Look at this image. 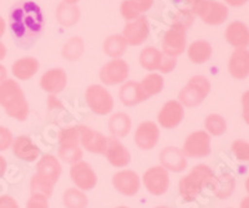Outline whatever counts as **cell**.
Returning a JSON list of instances; mask_svg holds the SVG:
<instances>
[{"instance_id": "47", "label": "cell", "mask_w": 249, "mask_h": 208, "mask_svg": "<svg viewBox=\"0 0 249 208\" xmlns=\"http://www.w3.org/2000/svg\"><path fill=\"white\" fill-rule=\"evenodd\" d=\"M133 1L139 5V8L141 9L142 13H146L147 10H150V9L152 8L155 0H133Z\"/></svg>"}, {"instance_id": "41", "label": "cell", "mask_w": 249, "mask_h": 208, "mask_svg": "<svg viewBox=\"0 0 249 208\" xmlns=\"http://www.w3.org/2000/svg\"><path fill=\"white\" fill-rule=\"evenodd\" d=\"M231 148H232L233 155L235 156L238 161H246V162H249V142L244 140H235L233 141L232 145H231Z\"/></svg>"}, {"instance_id": "28", "label": "cell", "mask_w": 249, "mask_h": 208, "mask_svg": "<svg viewBox=\"0 0 249 208\" xmlns=\"http://www.w3.org/2000/svg\"><path fill=\"white\" fill-rule=\"evenodd\" d=\"M55 17L62 28H72L81 19V12L76 4L60 3L55 10Z\"/></svg>"}, {"instance_id": "40", "label": "cell", "mask_w": 249, "mask_h": 208, "mask_svg": "<svg viewBox=\"0 0 249 208\" xmlns=\"http://www.w3.org/2000/svg\"><path fill=\"white\" fill-rule=\"evenodd\" d=\"M120 13H121L124 20L127 21L135 20V19H137V17L143 14L141 12V9L139 8V5L133 0H124L121 5H120Z\"/></svg>"}, {"instance_id": "10", "label": "cell", "mask_w": 249, "mask_h": 208, "mask_svg": "<svg viewBox=\"0 0 249 208\" xmlns=\"http://www.w3.org/2000/svg\"><path fill=\"white\" fill-rule=\"evenodd\" d=\"M69 174H70L71 182L74 183L75 187L84 192L93 190L96 187L97 180H99L92 166L85 161H80V162L71 165Z\"/></svg>"}, {"instance_id": "6", "label": "cell", "mask_w": 249, "mask_h": 208, "mask_svg": "<svg viewBox=\"0 0 249 208\" xmlns=\"http://www.w3.org/2000/svg\"><path fill=\"white\" fill-rule=\"evenodd\" d=\"M146 191L152 196H163L170 190V172L161 165L151 166L147 168L141 178Z\"/></svg>"}, {"instance_id": "52", "label": "cell", "mask_w": 249, "mask_h": 208, "mask_svg": "<svg viewBox=\"0 0 249 208\" xmlns=\"http://www.w3.org/2000/svg\"><path fill=\"white\" fill-rule=\"evenodd\" d=\"M6 56V48L5 45H4L3 43H1V40H0V61L4 60Z\"/></svg>"}, {"instance_id": "23", "label": "cell", "mask_w": 249, "mask_h": 208, "mask_svg": "<svg viewBox=\"0 0 249 208\" xmlns=\"http://www.w3.org/2000/svg\"><path fill=\"white\" fill-rule=\"evenodd\" d=\"M119 99L122 105L126 107H135L147 101L140 83L136 81H124L119 88Z\"/></svg>"}, {"instance_id": "19", "label": "cell", "mask_w": 249, "mask_h": 208, "mask_svg": "<svg viewBox=\"0 0 249 208\" xmlns=\"http://www.w3.org/2000/svg\"><path fill=\"white\" fill-rule=\"evenodd\" d=\"M12 148L14 156L24 162H35L41 156V150L39 146L34 142L30 136H25V135L15 137L12 143Z\"/></svg>"}, {"instance_id": "5", "label": "cell", "mask_w": 249, "mask_h": 208, "mask_svg": "<svg viewBox=\"0 0 249 208\" xmlns=\"http://www.w3.org/2000/svg\"><path fill=\"white\" fill-rule=\"evenodd\" d=\"M85 101L90 111L99 116L111 114L115 107V100L111 92L105 86L99 84H92L86 88Z\"/></svg>"}, {"instance_id": "39", "label": "cell", "mask_w": 249, "mask_h": 208, "mask_svg": "<svg viewBox=\"0 0 249 208\" xmlns=\"http://www.w3.org/2000/svg\"><path fill=\"white\" fill-rule=\"evenodd\" d=\"M84 157V150L82 147H59V160L68 165L82 161Z\"/></svg>"}, {"instance_id": "17", "label": "cell", "mask_w": 249, "mask_h": 208, "mask_svg": "<svg viewBox=\"0 0 249 208\" xmlns=\"http://www.w3.org/2000/svg\"><path fill=\"white\" fill-rule=\"evenodd\" d=\"M80 143L84 151L93 155L105 154L107 137L85 125H80Z\"/></svg>"}, {"instance_id": "30", "label": "cell", "mask_w": 249, "mask_h": 208, "mask_svg": "<svg viewBox=\"0 0 249 208\" xmlns=\"http://www.w3.org/2000/svg\"><path fill=\"white\" fill-rule=\"evenodd\" d=\"M102 50L111 59H121L127 50V43L121 34L110 35L102 44Z\"/></svg>"}, {"instance_id": "4", "label": "cell", "mask_w": 249, "mask_h": 208, "mask_svg": "<svg viewBox=\"0 0 249 208\" xmlns=\"http://www.w3.org/2000/svg\"><path fill=\"white\" fill-rule=\"evenodd\" d=\"M211 81L204 75H195L187 81L178 94V101L187 108L201 105L211 92Z\"/></svg>"}, {"instance_id": "8", "label": "cell", "mask_w": 249, "mask_h": 208, "mask_svg": "<svg viewBox=\"0 0 249 208\" xmlns=\"http://www.w3.org/2000/svg\"><path fill=\"white\" fill-rule=\"evenodd\" d=\"M207 25H222L228 19L230 10L226 4L217 0H203L192 10Z\"/></svg>"}, {"instance_id": "12", "label": "cell", "mask_w": 249, "mask_h": 208, "mask_svg": "<svg viewBox=\"0 0 249 208\" xmlns=\"http://www.w3.org/2000/svg\"><path fill=\"white\" fill-rule=\"evenodd\" d=\"M113 188L124 197L136 196L141 190V177L132 170H120L111 178Z\"/></svg>"}, {"instance_id": "50", "label": "cell", "mask_w": 249, "mask_h": 208, "mask_svg": "<svg viewBox=\"0 0 249 208\" xmlns=\"http://www.w3.org/2000/svg\"><path fill=\"white\" fill-rule=\"evenodd\" d=\"M6 168H8V162H6L5 158L0 155V178L5 174Z\"/></svg>"}, {"instance_id": "25", "label": "cell", "mask_w": 249, "mask_h": 208, "mask_svg": "<svg viewBox=\"0 0 249 208\" xmlns=\"http://www.w3.org/2000/svg\"><path fill=\"white\" fill-rule=\"evenodd\" d=\"M237 181L235 177L231 173H221L219 176H215L211 185V191L213 196L218 200H228L235 191Z\"/></svg>"}, {"instance_id": "49", "label": "cell", "mask_w": 249, "mask_h": 208, "mask_svg": "<svg viewBox=\"0 0 249 208\" xmlns=\"http://www.w3.org/2000/svg\"><path fill=\"white\" fill-rule=\"evenodd\" d=\"M228 5L234 6V8H239V6H243L244 4H247L249 0H224Z\"/></svg>"}, {"instance_id": "1", "label": "cell", "mask_w": 249, "mask_h": 208, "mask_svg": "<svg viewBox=\"0 0 249 208\" xmlns=\"http://www.w3.org/2000/svg\"><path fill=\"white\" fill-rule=\"evenodd\" d=\"M45 25L43 10L35 1L20 0L9 13V28L19 46H29L36 41Z\"/></svg>"}, {"instance_id": "34", "label": "cell", "mask_w": 249, "mask_h": 208, "mask_svg": "<svg viewBox=\"0 0 249 208\" xmlns=\"http://www.w3.org/2000/svg\"><path fill=\"white\" fill-rule=\"evenodd\" d=\"M140 86H141L142 91H143L146 99H151L155 95H159L162 92L164 87V79L162 77L161 74H148L140 81Z\"/></svg>"}, {"instance_id": "18", "label": "cell", "mask_w": 249, "mask_h": 208, "mask_svg": "<svg viewBox=\"0 0 249 208\" xmlns=\"http://www.w3.org/2000/svg\"><path fill=\"white\" fill-rule=\"evenodd\" d=\"M104 155L107 162L115 168L127 167L131 162V152L116 137H107V146Z\"/></svg>"}, {"instance_id": "55", "label": "cell", "mask_w": 249, "mask_h": 208, "mask_svg": "<svg viewBox=\"0 0 249 208\" xmlns=\"http://www.w3.org/2000/svg\"><path fill=\"white\" fill-rule=\"evenodd\" d=\"M80 0H62V3L65 4H77Z\"/></svg>"}, {"instance_id": "29", "label": "cell", "mask_w": 249, "mask_h": 208, "mask_svg": "<svg viewBox=\"0 0 249 208\" xmlns=\"http://www.w3.org/2000/svg\"><path fill=\"white\" fill-rule=\"evenodd\" d=\"M213 48L207 40H196L187 48V55L191 63L202 65L211 60Z\"/></svg>"}, {"instance_id": "37", "label": "cell", "mask_w": 249, "mask_h": 208, "mask_svg": "<svg viewBox=\"0 0 249 208\" xmlns=\"http://www.w3.org/2000/svg\"><path fill=\"white\" fill-rule=\"evenodd\" d=\"M54 187L53 183L46 181L45 178L40 177L39 174L34 173L30 180V194H41L48 198H50L54 193Z\"/></svg>"}, {"instance_id": "3", "label": "cell", "mask_w": 249, "mask_h": 208, "mask_svg": "<svg viewBox=\"0 0 249 208\" xmlns=\"http://www.w3.org/2000/svg\"><path fill=\"white\" fill-rule=\"evenodd\" d=\"M0 106L8 116L18 121H25L29 116V104L19 84L6 79L0 84Z\"/></svg>"}, {"instance_id": "7", "label": "cell", "mask_w": 249, "mask_h": 208, "mask_svg": "<svg viewBox=\"0 0 249 208\" xmlns=\"http://www.w3.org/2000/svg\"><path fill=\"white\" fill-rule=\"evenodd\" d=\"M182 151L187 158H204L212 152V136L204 130L191 132L184 140Z\"/></svg>"}, {"instance_id": "38", "label": "cell", "mask_w": 249, "mask_h": 208, "mask_svg": "<svg viewBox=\"0 0 249 208\" xmlns=\"http://www.w3.org/2000/svg\"><path fill=\"white\" fill-rule=\"evenodd\" d=\"M195 19L196 15L192 12V9H179L178 12H176V14L173 15L172 24L171 25L181 28L187 32L193 25Z\"/></svg>"}, {"instance_id": "27", "label": "cell", "mask_w": 249, "mask_h": 208, "mask_svg": "<svg viewBox=\"0 0 249 208\" xmlns=\"http://www.w3.org/2000/svg\"><path fill=\"white\" fill-rule=\"evenodd\" d=\"M40 69V64L37 59L33 56L21 57L19 60L15 61L12 65V72L15 79L21 81L30 80L37 74Z\"/></svg>"}, {"instance_id": "2", "label": "cell", "mask_w": 249, "mask_h": 208, "mask_svg": "<svg viewBox=\"0 0 249 208\" xmlns=\"http://www.w3.org/2000/svg\"><path fill=\"white\" fill-rule=\"evenodd\" d=\"M215 173L208 165L199 163L178 181V193L184 202H193L198 198L204 188H210Z\"/></svg>"}, {"instance_id": "33", "label": "cell", "mask_w": 249, "mask_h": 208, "mask_svg": "<svg viewBox=\"0 0 249 208\" xmlns=\"http://www.w3.org/2000/svg\"><path fill=\"white\" fill-rule=\"evenodd\" d=\"M62 206L65 208H88L89 198L86 193L76 187H69L61 197Z\"/></svg>"}, {"instance_id": "43", "label": "cell", "mask_w": 249, "mask_h": 208, "mask_svg": "<svg viewBox=\"0 0 249 208\" xmlns=\"http://www.w3.org/2000/svg\"><path fill=\"white\" fill-rule=\"evenodd\" d=\"M49 198L41 194H30L26 202V208H49Z\"/></svg>"}, {"instance_id": "53", "label": "cell", "mask_w": 249, "mask_h": 208, "mask_svg": "<svg viewBox=\"0 0 249 208\" xmlns=\"http://www.w3.org/2000/svg\"><path fill=\"white\" fill-rule=\"evenodd\" d=\"M186 1H187V3H188V5L191 6V9H192V10H193V9H195L196 6L198 5V4L201 3V1H203V0H186Z\"/></svg>"}, {"instance_id": "35", "label": "cell", "mask_w": 249, "mask_h": 208, "mask_svg": "<svg viewBox=\"0 0 249 208\" xmlns=\"http://www.w3.org/2000/svg\"><path fill=\"white\" fill-rule=\"evenodd\" d=\"M59 147H81L80 143V125L65 126L57 135Z\"/></svg>"}, {"instance_id": "9", "label": "cell", "mask_w": 249, "mask_h": 208, "mask_svg": "<svg viewBox=\"0 0 249 208\" xmlns=\"http://www.w3.org/2000/svg\"><path fill=\"white\" fill-rule=\"evenodd\" d=\"M130 75V66L124 59H111L100 69L99 77L105 86L122 85L127 81Z\"/></svg>"}, {"instance_id": "42", "label": "cell", "mask_w": 249, "mask_h": 208, "mask_svg": "<svg viewBox=\"0 0 249 208\" xmlns=\"http://www.w3.org/2000/svg\"><path fill=\"white\" fill-rule=\"evenodd\" d=\"M14 141L12 131L8 127L0 126V152L6 151L9 147H12V143Z\"/></svg>"}, {"instance_id": "32", "label": "cell", "mask_w": 249, "mask_h": 208, "mask_svg": "<svg viewBox=\"0 0 249 208\" xmlns=\"http://www.w3.org/2000/svg\"><path fill=\"white\" fill-rule=\"evenodd\" d=\"M162 57H163V52H160L159 49L147 46V48L142 49L140 52V65L147 71H157L161 65Z\"/></svg>"}, {"instance_id": "56", "label": "cell", "mask_w": 249, "mask_h": 208, "mask_svg": "<svg viewBox=\"0 0 249 208\" xmlns=\"http://www.w3.org/2000/svg\"><path fill=\"white\" fill-rule=\"evenodd\" d=\"M246 191L247 193L249 194V176L247 177V180H246Z\"/></svg>"}, {"instance_id": "13", "label": "cell", "mask_w": 249, "mask_h": 208, "mask_svg": "<svg viewBox=\"0 0 249 208\" xmlns=\"http://www.w3.org/2000/svg\"><path fill=\"white\" fill-rule=\"evenodd\" d=\"M184 120V106L178 100H168L164 103L157 114V125L164 130L178 127Z\"/></svg>"}, {"instance_id": "46", "label": "cell", "mask_w": 249, "mask_h": 208, "mask_svg": "<svg viewBox=\"0 0 249 208\" xmlns=\"http://www.w3.org/2000/svg\"><path fill=\"white\" fill-rule=\"evenodd\" d=\"M242 117H243L244 122L249 126V90H247L242 95Z\"/></svg>"}, {"instance_id": "16", "label": "cell", "mask_w": 249, "mask_h": 208, "mask_svg": "<svg viewBox=\"0 0 249 208\" xmlns=\"http://www.w3.org/2000/svg\"><path fill=\"white\" fill-rule=\"evenodd\" d=\"M159 161L162 167L173 173L184 172L188 166V158L183 154L182 148L176 146H167L162 148L159 154Z\"/></svg>"}, {"instance_id": "45", "label": "cell", "mask_w": 249, "mask_h": 208, "mask_svg": "<svg viewBox=\"0 0 249 208\" xmlns=\"http://www.w3.org/2000/svg\"><path fill=\"white\" fill-rule=\"evenodd\" d=\"M0 208H20V206L10 194H0Z\"/></svg>"}, {"instance_id": "58", "label": "cell", "mask_w": 249, "mask_h": 208, "mask_svg": "<svg viewBox=\"0 0 249 208\" xmlns=\"http://www.w3.org/2000/svg\"><path fill=\"white\" fill-rule=\"evenodd\" d=\"M116 208H130V207H127V206H119V207Z\"/></svg>"}, {"instance_id": "24", "label": "cell", "mask_w": 249, "mask_h": 208, "mask_svg": "<svg viewBox=\"0 0 249 208\" xmlns=\"http://www.w3.org/2000/svg\"><path fill=\"white\" fill-rule=\"evenodd\" d=\"M227 43L235 49H248L249 28L242 21H232L224 33Z\"/></svg>"}, {"instance_id": "36", "label": "cell", "mask_w": 249, "mask_h": 208, "mask_svg": "<svg viewBox=\"0 0 249 208\" xmlns=\"http://www.w3.org/2000/svg\"><path fill=\"white\" fill-rule=\"evenodd\" d=\"M204 131L210 136H222L227 131V121L222 115L210 114L204 119Z\"/></svg>"}, {"instance_id": "59", "label": "cell", "mask_w": 249, "mask_h": 208, "mask_svg": "<svg viewBox=\"0 0 249 208\" xmlns=\"http://www.w3.org/2000/svg\"><path fill=\"white\" fill-rule=\"evenodd\" d=\"M227 208H232V207H227Z\"/></svg>"}, {"instance_id": "54", "label": "cell", "mask_w": 249, "mask_h": 208, "mask_svg": "<svg viewBox=\"0 0 249 208\" xmlns=\"http://www.w3.org/2000/svg\"><path fill=\"white\" fill-rule=\"evenodd\" d=\"M239 208H249V196L244 197L243 200L241 201V206Z\"/></svg>"}, {"instance_id": "11", "label": "cell", "mask_w": 249, "mask_h": 208, "mask_svg": "<svg viewBox=\"0 0 249 208\" xmlns=\"http://www.w3.org/2000/svg\"><path fill=\"white\" fill-rule=\"evenodd\" d=\"M161 131L160 126L155 121H143L136 127L133 141L141 151H152L159 145Z\"/></svg>"}, {"instance_id": "21", "label": "cell", "mask_w": 249, "mask_h": 208, "mask_svg": "<svg viewBox=\"0 0 249 208\" xmlns=\"http://www.w3.org/2000/svg\"><path fill=\"white\" fill-rule=\"evenodd\" d=\"M35 173L55 186L59 182L62 173L61 161L59 160V157H55L54 155H43L36 161V172Z\"/></svg>"}, {"instance_id": "22", "label": "cell", "mask_w": 249, "mask_h": 208, "mask_svg": "<svg viewBox=\"0 0 249 208\" xmlns=\"http://www.w3.org/2000/svg\"><path fill=\"white\" fill-rule=\"evenodd\" d=\"M228 71L235 80H244L249 76V50L235 49L228 60Z\"/></svg>"}, {"instance_id": "14", "label": "cell", "mask_w": 249, "mask_h": 208, "mask_svg": "<svg viewBox=\"0 0 249 208\" xmlns=\"http://www.w3.org/2000/svg\"><path fill=\"white\" fill-rule=\"evenodd\" d=\"M187 49V32L171 25L162 39V52L171 57H178Z\"/></svg>"}, {"instance_id": "57", "label": "cell", "mask_w": 249, "mask_h": 208, "mask_svg": "<svg viewBox=\"0 0 249 208\" xmlns=\"http://www.w3.org/2000/svg\"><path fill=\"white\" fill-rule=\"evenodd\" d=\"M153 208H172V207H168V206H157V207H153Z\"/></svg>"}, {"instance_id": "31", "label": "cell", "mask_w": 249, "mask_h": 208, "mask_svg": "<svg viewBox=\"0 0 249 208\" xmlns=\"http://www.w3.org/2000/svg\"><path fill=\"white\" fill-rule=\"evenodd\" d=\"M85 54V41L80 36H72L65 41L61 49V56L68 61H77Z\"/></svg>"}, {"instance_id": "51", "label": "cell", "mask_w": 249, "mask_h": 208, "mask_svg": "<svg viewBox=\"0 0 249 208\" xmlns=\"http://www.w3.org/2000/svg\"><path fill=\"white\" fill-rule=\"evenodd\" d=\"M8 79V71H6V68L0 64V84L5 81Z\"/></svg>"}, {"instance_id": "15", "label": "cell", "mask_w": 249, "mask_h": 208, "mask_svg": "<svg viewBox=\"0 0 249 208\" xmlns=\"http://www.w3.org/2000/svg\"><path fill=\"white\" fill-rule=\"evenodd\" d=\"M122 36L127 45L140 46L147 40L150 35V24H148L147 17L141 15L135 20L127 21L122 30Z\"/></svg>"}, {"instance_id": "48", "label": "cell", "mask_w": 249, "mask_h": 208, "mask_svg": "<svg viewBox=\"0 0 249 208\" xmlns=\"http://www.w3.org/2000/svg\"><path fill=\"white\" fill-rule=\"evenodd\" d=\"M48 106L49 108H62L61 101H59V99L55 97V95H50V96H49Z\"/></svg>"}, {"instance_id": "44", "label": "cell", "mask_w": 249, "mask_h": 208, "mask_svg": "<svg viewBox=\"0 0 249 208\" xmlns=\"http://www.w3.org/2000/svg\"><path fill=\"white\" fill-rule=\"evenodd\" d=\"M176 66H177V57H171L163 54L159 71L161 74H170V72H172L175 70Z\"/></svg>"}, {"instance_id": "20", "label": "cell", "mask_w": 249, "mask_h": 208, "mask_svg": "<svg viewBox=\"0 0 249 208\" xmlns=\"http://www.w3.org/2000/svg\"><path fill=\"white\" fill-rule=\"evenodd\" d=\"M68 85V74L64 69L53 68L40 77V87L50 95H57L65 90Z\"/></svg>"}, {"instance_id": "26", "label": "cell", "mask_w": 249, "mask_h": 208, "mask_svg": "<svg viewBox=\"0 0 249 208\" xmlns=\"http://www.w3.org/2000/svg\"><path fill=\"white\" fill-rule=\"evenodd\" d=\"M108 132L112 137L116 139H122L126 137L132 130V120L131 116L126 112H115L110 116L107 122Z\"/></svg>"}]
</instances>
